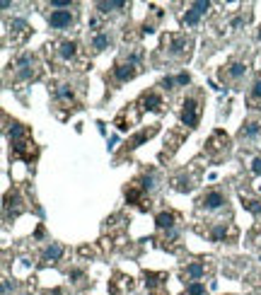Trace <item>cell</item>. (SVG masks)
I'll return each instance as SVG.
<instances>
[{
  "mask_svg": "<svg viewBox=\"0 0 261 295\" xmlns=\"http://www.w3.org/2000/svg\"><path fill=\"white\" fill-rule=\"evenodd\" d=\"M123 196H126V203L136 206L138 210H150V198H148V194L143 191V186H141L138 179L123 186Z\"/></svg>",
  "mask_w": 261,
  "mask_h": 295,
  "instance_id": "1",
  "label": "cell"
},
{
  "mask_svg": "<svg viewBox=\"0 0 261 295\" xmlns=\"http://www.w3.org/2000/svg\"><path fill=\"white\" fill-rule=\"evenodd\" d=\"M179 119H182V123H184L186 129H198V123H201V104H198V99L186 97L182 102Z\"/></svg>",
  "mask_w": 261,
  "mask_h": 295,
  "instance_id": "2",
  "label": "cell"
},
{
  "mask_svg": "<svg viewBox=\"0 0 261 295\" xmlns=\"http://www.w3.org/2000/svg\"><path fill=\"white\" fill-rule=\"evenodd\" d=\"M10 150H12V157L24 160V162H29V164L39 157V148H36V143H34L32 138L20 141V143H10Z\"/></svg>",
  "mask_w": 261,
  "mask_h": 295,
  "instance_id": "3",
  "label": "cell"
},
{
  "mask_svg": "<svg viewBox=\"0 0 261 295\" xmlns=\"http://www.w3.org/2000/svg\"><path fill=\"white\" fill-rule=\"evenodd\" d=\"M157 131H160V123H150L148 129H141L138 133H133L128 141H126V145H123V155H126V153H133V150H138L143 143H148Z\"/></svg>",
  "mask_w": 261,
  "mask_h": 295,
  "instance_id": "4",
  "label": "cell"
},
{
  "mask_svg": "<svg viewBox=\"0 0 261 295\" xmlns=\"http://www.w3.org/2000/svg\"><path fill=\"white\" fill-rule=\"evenodd\" d=\"M196 203H198V208H201V210H220V208L228 203V196H225L220 189H208L206 194L198 198Z\"/></svg>",
  "mask_w": 261,
  "mask_h": 295,
  "instance_id": "5",
  "label": "cell"
},
{
  "mask_svg": "<svg viewBox=\"0 0 261 295\" xmlns=\"http://www.w3.org/2000/svg\"><path fill=\"white\" fill-rule=\"evenodd\" d=\"M15 73L20 80H34V77L39 75V70H36V58L32 54H24L17 58V63H15Z\"/></svg>",
  "mask_w": 261,
  "mask_h": 295,
  "instance_id": "6",
  "label": "cell"
},
{
  "mask_svg": "<svg viewBox=\"0 0 261 295\" xmlns=\"http://www.w3.org/2000/svg\"><path fill=\"white\" fill-rule=\"evenodd\" d=\"M22 210H24V206H22L20 191H17V189L8 191V194H5V198H3V213H5V220H10V216H12V218H17Z\"/></svg>",
  "mask_w": 261,
  "mask_h": 295,
  "instance_id": "7",
  "label": "cell"
},
{
  "mask_svg": "<svg viewBox=\"0 0 261 295\" xmlns=\"http://www.w3.org/2000/svg\"><path fill=\"white\" fill-rule=\"evenodd\" d=\"M138 70H141V66H133L128 61H123V63H116L111 68V77H114L116 85H123V82H128V80L138 75Z\"/></svg>",
  "mask_w": 261,
  "mask_h": 295,
  "instance_id": "8",
  "label": "cell"
},
{
  "mask_svg": "<svg viewBox=\"0 0 261 295\" xmlns=\"http://www.w3.org/2000/svg\"><path fill=\"white\" fill-rule=\"evenodd\" d=\"M46 22H49L51 29H68L70 24L75 22V15L70 10H54V12H49Z\"/></svg>",
  "mask_w": 261,
  "mask_h": 295,
  "instance_id": "9",
  "label": "cell"
},
{
  "mask_svg": "<svg viewBox=\"0 0 261 295\" xmlns=\"http://www.w3.org/2000/svg\"><path fill=\"white\" fill-rule=\"evenodd\" d=\"M230 145V138L225 131H215L213 136H210V141L206 143V153L210 155V157H215L218 153H225Z\"/></svg>",
  "mask_w": 261,
  "mask_h": 295,
  "instance_id": "10",
  "label": "cell"
},
{
  "mask_svg": "<svg viewBox=\"0 0 261 295\" xmlns=\"http://www.w3.org/2000/svg\"><path fill=\"white\" fill-rule=\"evenodd\" d=\"M136 107H141V111H162V97H160L155 90H150V92H143Z\"/></svg>",
  "mask_w": 261,
  "mask_h": 295,
  "instance_id": "11",
  "label": "cell"
},
{
  "mask_svg": "<svg viewBox=\"0 0 261 295\" xmlns=\"http://www.w3.org/2000/svg\"><path fill=\"white\" fill-rule=\"evenodd\" d=\"M247 73V66L244 63H239V61H232V63H228L225 68H220V80H232V82H237L239 77Z\"/></svg>",
  "mask_w": 261,
  "mask_h": 295,
  "instance_id": "12",
  "label": "cell"
},
{
  "mask_svg": "<svg viewBox=\"0 0 261 295\" xmlns=\"http://www.w3.org/2000/svg\"><path fill=\"white\" fill-rule=\"evenodd\" d=\"M189 46H191V39H186V36H172L169 44H167V54L172 56V58H179V56L189 54Z\"/></svg>",
  "mask_w": 261,
  "mask_h": 295,
  "instance_id": "13",
  "label": "cell"
},
{
  "mask_svg": "<svg viewBox=\"0 0 261 295\" xmlns=\"http://www.w3.org/2000/svg\"><path fill=\"white\" fill-rule=\"evenodd\" d=\"M148 278V290L150 295H167L164 285H167V276L164 273H145Z\"/></svg>",
  "mask_w": 261,
  "mask_h": 295,
  "instance_id": "14",
  "label": "cell"
},
{
  "mask_svg": "<svg viewBox=\"0 0 261 295\" xmlns=\"http://www.w3.org/2000/svg\"><path fill=\"white\" fill-rule=\"evenodd\" d=\"M182 276H184V281H189V283H194V281H201V278L206 276V264H201V262L186 264L184 271H182Z\"/></svg>",
  "mask_w": 261,
  "mask_h": 295,
  "instance_id": "15",
  "label": "cell"
},
{
  "mask_svg": "<svg viewBox=\"0 0 261 295\" xmlns=\"http://www.w3.org/2000/svg\"><path fill=\"white\" fill-rule=\"evenodd\" d=\"M174 225H177V216H174L172 210H160L157 216H155V228L162 230V232H172Z\"/></svg>",
  "mask_w": 261,
  "mask_h": 295,
  "instance_id": "16",
  "label": "cell"
},
{
  "mask_svg": "<svg viewBox=\"0 0 261 295\" xmlns=\"http://www.w3.org/2000/svg\"><path fill=\"white\" fill-rule=\"evenodd\" d=\"M56 102L75 107V88H73V85H68V82L58 85V88H56Z\"/></svg>",
  "mask_w": 261,
  "mask_h": 295,
  "instance_id": "17",
  "label": "cell"
},
{
  "mask_svg": "<svg viewBox=\"0 0 261 295\" xmlns=\"http://www.w3.org/2000/svg\"><path fill=\"white\" fill-rule=\"evenodd\" d=\"M8 138H10V143H20V141L32 138V136H29V129H27L24 123H20V121H12L10 129H8Z\"/></svg>",
  "mask_w": 261,
  "mask_h": 295,
  "instance_id": "18",
  "label": "cell"
},
{
  "mask_svg": "<svg viewBox=\"0 0 261 295\" xmlns=\"http://www.w3.org/2000/svg\"><path fill=\"white\" fill-rule=\"evenodd\" d=\"M65 254V249H63V244H58V242H51L46 249L41 251V262H46V264H56V262H61V257Z\"/></svg>",
  "mask_w": 261,
  "mask_h": 295,
  "instance_id": "19",
  "label": "cell"
},
{
  "mask_svg": "<svg viewBox=\"0 0 261 295\" xmlns=\"http://www.w3.org/2000/svg\"><path fill=\"white\" fill-rule=\"evenodd\" d=\"M75 56H77V44L75 41L65 39V41L58 44V58H61V61H75Z\"/></svg>",
  "mask_w": 261,
  "mask_h": 295,
  "instance_id": "20",
  "label": "cell"
},
{
  "mask_svg": "<svg viewBox=\"0 0 261 295\" xmlns=\"http://www.w3.org/2000/svg\"><path fill=\"white\" fill-rule=\"evenodd\" d=\"M259 131H261L259 121H247V123L239 129V138H242V141H254V138L259 136Z\"/></svg>",
  "mask_w": 261,
  "mask_h": 295,
  "instance_id": "21",
  "label": "cell"
},
{
  "mask_svg": "<svg viewBox=\"0 0 261 295\" xmlns=\"http://www.w3.org/2000/svg\"><path fill=\"white\" fill-rule=\"evenodd\" d=\"M126 5H128V3H123V0H99L97 5H95V8H97V10L102 12V15H109V12L123 10Z\"/></svg>",
  "mask_w": 261,
  "mask_h": 295,
  "instance_id": "22",
  "label": "cell"
},
{
  "mask_svg": "<svg viewBox=\"0 0 261 295\" xmlns=\"http://www.w3.org/2000/svg\"><path fill=\"white\" fill-rule=\"evenodd\" d=\"M109 44H111V36H109L107 32H97L95 36H92V44H90V49H92L95 54H102L104 49H109Z\"/></svg>",
  "mask_w": 261,
  "mask_h": 295,
  "instance_id": "23",
  "label": "cell"
},
{
  "mask_svg": "<svg viewBox=\"0 0 261 295\" xmlns=\"http://www.w3.org/2000/svg\"><path fill=\"white\" fill-rule=\"evenodd\" d=\"M138 182H141L143 191H145V194L150 196L152 191L157 189V175H155V170H148V172H145V175H143L141 179H138Z\"/></svg>",
  "mask_w": 261,
  "mask_h": 295,
  "instance_id": "24",
  "label": "cell"
},
{
  "mask_svg": "<svg viewBox=\"0 0 261 295\" xmlns=\"http://www.w3.org/2000/svg\"><path fill=\"white\" fill-rule=\"evenodd\" d=\"M249 109H261V75L254 80L249 90Z\"/></svg>",
  "mask_w": 261,
  "mask_h": 295,
  "instance_id": "25",
  "label": "cell"
},
{
  "mask_svg": "<svg viewBox=\"0 0 261 295\" xmlns=\"http://www.w3.org/2000/svg\"><path fill=\"white\" fill-rule=\"evenodd\" d=\"M228 235H230L228 225H225V223H218V225H213V228H210V235H208V237H210V242H223Z\"/></svg>",
  "mask_w": 261,
  "mask_h": 295,
  "instance_id": "26",
  "label": "cell"
},
{
  "mask_svg": "<svg viewBox=\"0 0 261 295\" xmlns=\"http://www.w3.org/2000/svg\"><path fill=\"white\" fill-rule=\"evenodd\" d=\"M10 29H12V34H17V39H24L29 34V24L24 22V20H12Z\"/></svg>",
  "mask_w": 261,
  "mask_h": 295,
  "instance_id": "27",
  "label": "cell"
},
{
  "mask_svg": "<svg viewBox=\"0 0 261 295\" xmlns=\"http://www.w3.org/2000/svg\"><path fill=\"white\" fill-rule=\"evenodd\" d=\"M242 206H244V210H249V213H254V216H261V201L259 198L242 196Z\"/></svg>",
  "mask_w": 261,
  "mask_h": 295,
  "instance_id": "28",
  "label": "cell"
},
{
  "mask_svg": "<svg viewBox=\"0 0 261 295\" xmlns=\"http://www.w3.org/2000/svg\"><path fill=\"white\" fill-rule=\"evenodd\" d=\"M114 123H116V129H119V131H128V126L133 123V116H128V109H126V111H121L119 116H116Z\"/></svg>",
  "mask_w": 261,
  "mask_h": 295,
  "instance_id": "29",
  "label": "cell"
},
{
  "mask_svg": "<svg viewBox=\"0 0 261 295\" xmlns=\"http://www.w3.org/2000/svg\"><path fill=\"white\" fill-rule=\"evenodd\" d=\"M182 22H184L186 27H196V24L201 22V15H198L194 8H189V10L184 12V17H182Z\"/></svg>",
  "mask_w": 261,
  "mask_h": 295,
  "instance_id": "30",
  "label": "cell"
},
{
  "mask_svg": "<svg viewBox=\"0 0 261 295\" xmlns=\"http://www.w3.org/2000/svg\"><path fill=\"white\" fill-rule=\"evenodd\" d=\"M186 295H206V285L201 283V281L186 283Z\"/></svg>",
  "mask_w": 261,
  "mask_h": 295,
  "instance_id": "31",
  "label": "cell"
},
{
  "mask_svg": "<svg viewBox=\"0 0 261 295\" xmlns=\"http://www.w3.org/2000/svg\"><path fill=\"white\" fill-rule=\"evenodd\" d=\"M191 8H194L198 15H206V12L210 10V3H208V0H196V3H191Z\"/></svg>",
  "mask_w": 261,
  "mask_h": 295,
  "instance_id": "32",
  "label": "cell"
},
{
  "mask_svg": "<svg viewBox=\"0 0 261 295\" xmlns=\"http://www.w3.org/2000/svg\"><path fill=\"white\" fill-rule=\"evenodd\" d=\"M174 80H177V85H179V88H186V85H191V75H189V73H179V75L174 77Z\"/></svg>",
  "mask_w": 261,
  "mask_h": 295,
  "instance_id": "33",
  "label": "cell"
},
{
  "mask_svg": "<svg viewBox=\"0 0 261 295\" xmlns=\"http://www.w3.org/2000/svg\"><path fill=\"white\" fill-rule=\"evenodd\" d=\"M174 85H177V80H174V77H162V80H160V88L167 90V92H172Z\"/></svg>",
  "mask_w": 261,
  "mask_h": 295,
  "instance_id": "34",
  "label": "cell"
},
{
  "mask_svg": "<svg viewBox=\"0 0 261 295\" xmlns=\"http://www.w3.org/2000/svg\"><path fill=\"white\" fill-rule=\"evenodd\" d=\"M251 175L261 177V155H256V157L251 160Z\"/></svg>",
  "mask_w": 261,
  "mask_h": 295,
  "instance_id": "35",
  "label": "cell"
},
{
  "mask_svg": "<svg viewBox=\"0 0 261 295\" xmlns=\"http://www.w3.org/2000/svg\"><path fill=\"white\" fill-rule=\"evenodd\" d=\"M49 5H51V8H73L75 3H73V0H51Z\"/></svg>",
  "mask_w": 261,
  "mask_h": 295,
  "instance_id": "36",
  "label": "cell"
},
{
  "mask_svg": "<svg viewBox=\"0 0 261 295\" xmlns=\"http://www.w3.org/2000/svg\"><path fill=\"white\" fill-rule=\"evenodd\" d=\"M152 32H155V27H152V24H148V22L143 24V34H152Z\"/></svg>",
  "mask_w": 261,
  "mask_h": 295,
  "instance_id": "37",
  "label": "cell"
},
{
  "mask_svg": "<svg viewBox=\"0 0 261 295\" xmlns=\"http://www.w3.org/2000/svg\"><path fill=\"white\" fill-rule=\"evenodd\" d=\"M8 293H10V281L5 278V281H3V295H8Z\"/></svg>",
  "mask_w": 261,
  "mask_h": 295,
  "instance_id": "38",
  "label": "cell"
},
{
  "mask_svg": "<svg viewBox=\"0 0 261 295\" xmlns=\"http://www.w3.org/2000/svg\"><path fill=\"white\" fill-rule=\"evenodd\" d=\"M90 27H92V29H97V27H99V20H97V17H90Z\"/></svg>",
  "mask_w": 261,
  "mask_h": 295,
  "instance_id": "39",
  "label": "cell"
},
{
  "mask_svg": "<svg viewBox=\"0 0 261 295\" xmlns=\"http://www.w3.org/2000/svg\"><path fill=\"white\" fill-rule=\"evenodd\" d=\"M10 5H12L10 0H3V3H0V8H3V10H10Z\"/></svg>",
  "mask_w": 261,
  "mask_h": 295,
  "instance_id": "40",
  "label": "cell"
},
{
  "mask_svg": "<svg viewBox=\"0 0 261 295\" xmlns=\"http://www.w3.org/2000/svg\"><path fill=\"white\" fill-rule=\"evenodd\" d=\"M34 237H44V228H41V225L36 228V232H34Z\"/></svg>",
  "mask_w": 261,
  "mask_h": 295,
  "instance_id": "41",
  "label": "cell"
},
{
  "mask_svg": "<svg viewBox=\"0 0 261 295\" xmlns=\"http://www.w3.org/2000/svg\"><path fill=\"white\" fill-rule=\"evenodd\" d=\"M44 295H61V288H56V290H46Z\"/></svg>",
  "mask_w": 261,
  "mask_h": 295,
  "instance_id": "42",
  "label": "cell"
},
{
  "mask_svg": "<svg viewBox=\"0 0 261 295\" xmlns=\"http://www.w3.org/2000/svg\"><path fill=\"white\" fill-rule=\"evenodd\" d=\"M259 41H261V27H259Z\"/></svg>",
  "mask_w": 261,
  "mask_h": 295,
  "instance_id": "43",
  "label": "cell"
},
{
  "mask_svg": "<svg viewBox=\"0 0 261 295\" xmlns=\"http://www.w3.org/2000/svg\"><path fill=\"white\" fill-rule=\"evenodd\" d=\"M259 191H261V184H259Z\"/></svg>",
  "mask_w": 261,
  "mask_h": 295,
  "instance_id": "44",
  "label": "cell"
}]
</instances>
